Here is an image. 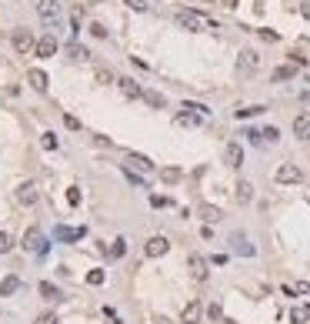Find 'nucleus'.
<instances>
[{"mask_svg": "<svg viewBox=\"0 0 310 324\" xmlns=\"http://www.w3.org/2000/svg\"><path fill=\"white\" fill-rule=\"evenodd\" d=\"M120 90H124V97H143V87H140V84H137V81H130V77H120Z\"/></svg>", "mask_w": 310, "mask_h": 324, "instance_id": "13", "label": "nucleus"}, {"mask_svg": "<svg viewBox=\"0 0 310 324\" xmlns=\"http://www.w3.org/2000/svg\"><path fill=\"white\" fill-rule=\"evenodd\" d=\"M307 317H310V308H294V311H290V321H294V324H303Z\"/></svg>", "mask_w": 310, "mask_h": 324, "instance_id": "28", "label": "nucleus"}, {"mask_svg": "<svg viewBox=\"0 0 310 324\" xmlns=\"http://www.w3.org/2000/svg\"><path fill=\"white\" fill-rule=\"evenodd\" d=\"M67 204H70V207L80 204V187H70V191H67Z\"/></svg>", "mask_w": 310, "mask_h": 324, "instance_id": "33", "label": "nucleus"}, {"mask_svg": "<svg viewBox=\"0 0 310 324\" xmlns=\"http://www.w3.org/2000/svg\"><path fill=\"white\" fill-rule=\"evenodd\" d=\"M10 247H14V244H10V237H7V234H4V231H0V254H7V251H10Z\"/></svg>", "mask_w": 310, "mask_h": 324, "instance_id": "36", "label": "nucleus"}, {"mask_svg": "<svg viewBox=\"0 0 310 324\" xmlns=\"http://www.w3.org/2000/svg\"><path fill=\"white\" fill-rule=\"evenodd\" d=\"M300 14H303V17H307V20H310V0H303V4H300Z\"/></svg>", "mask_w": 310, "mask_h": 324, "instance_id": "46", "label": "nucleus"}, {"mask_svg": "<svg viewBox=\"0 0 310 324\" xmlns=\"http://www.w3.org/2000/svg\"><path fill=\"white\" fill-rule=\"evenodd\" d=\"M37 14L44 24H57V17H60V4L57 0H37Z\"/></svg>", "mask_w": 310, "mask_h": 324, "instance_id": "5", "label": "nucleus"}, {"mask_svg": "<svg viewBox=\"0 0 310 324\" xmlns=\"http://www.w3.org/2000/svg\"><path fill=\"white\" fill-rule=\"evenodd\" d=\"M20 247H24V251H33V254H44V251H47V244H44V231H40V227H27Z\"/></svg>", "mask_w": 310, "mask_h": 324, "instance_id": "2", "label": "nucleus"}, {"mask_svg": "<svg viewBox=\"0 0 310 324\" xmlns=\"http://www.w3.org/2000/svg\"><path fill=\"white\" fill-rule=\"evenodd\" d=\"M263 111H267L263 104H254V107H240V111H237V117H257V114H263Z\"/></svg>", "mask_w": 310, "mask_h": 324, "instance_id": "27", "label": "nucleus"}, {"mask_svg": "<svg viewBox=\"0 0 310 324\" xmlns=\"http://www.w3.org/2000/svg\"><path fill=\"white\" fill-rule=\"evenodd\" d=\"M20 291V277L17 274H7L4 281H0V298H10V294Z\"/></svg>", "mask_w": 310, "mask_h": 324, "instance_id": "14", "label": "nucleus"}, {"mask_svg": "<svg viewBox=\"0 0 310 324\" xmlns=\"http://www.w3.org/2000/svg\"><path fill=\"white\" fill-rule=\"evenodd\" d=\"M40 147H44V151H57V137L54 134H44V137H40Z\"/></svg>", "mask_w": 310, "mask_h": 324, "instance_id": "32", "label": "nucleus"}, {"mask_svg": "<svg viewBox=\"0 0 310 324\" xmlns=\"http://www.w3.org/2000/svg\"><path fill=\"white\" fill-rule=\"evenodd\" d=\"M223 164L237 170L240 164H244V147H240V144H227V147H223Z\"/></svg>", "mask_w": 310, "mask_h": 324, "instance_id": "8", "label": "nucleus"}, {"mask_svg": "<svg viewBox=\"0 0 310 324\" xmlns=\"http://www.w3.org/2000/svg\"><path fill=\"white\" fill-rule=\"evenodd\" d=\"M207 314L214 317V321H220V304H210V308H207Z\"/></svg>", "mask_w": 310, "mask_h": 324, "instance_id": "43", "label": "nucleus"}, {"mask_svg": "<svg viewBox=\"0 0 310 324\" xmlns=\"http://www.w3.org/2000/svg\"><path fill=\"white\" fill-rule=\"evenodd\" d=\"M200 218H204L207 224H217L223 214H220V207H214V204H200Z\"/></svg>", "mask_w": 310, "mask_h": 324, "instance_id": "18", "label": "nucleus"}, {"mask_svg": "<svg viewBox=\"0 0 310 324\" xmlns=\"http://www.w3.org/2000/svg\"><path fill=\"white\" fill-rule=\"evenodd\" d=\"M90 33H94V37H100V41H103V37H107V27H103V24H90Z\"/></svg>", "mask_w": 310, "mask_h": 324, "instance_id": "35", "label": "nucleus"}, {"mask_svg": "<svg viewBox=\"0 0 310 324\" xmlns=\"http://www.w3.org/2000/svg\"><path fill=\"white\" fill-rule=\"evenodd\" d=\"M294 134L300 140H310V114H300V117L294 121Z\"/></svg>", "mask_w": 310, "mask_h": 324, "instance_id": "16", "label": "nucleus"}, {"mask_svg": "<svg viewBox=\"0 0 310 324\" xmlns=\"http://www.w3.org/2000/svg\"><path fill=\"white\" fill-rule=\"evenodd\" d=\"M237 201H240V204H250V201H254V184H250V181H240V184H237Z\"/></svg>", "mask_w": 310, "mask_h": 324, "instance_id": "19", "label": "nucleus"}, {"mask_svg": "<svg viewBox=\"0 0 310 324\" xmlns=\"http://www.w3.org/2000/svg\"><path fill=\"white\" fill-rule=\"evenodd\" d=\"M70 57H73V60H87L90 50L84 47V44H70Z\"/></svg>", "mask_w": 310, "mask_h": 324, "instance_id": "26", "label": "nucleus"}, {"mask_svg": "<svg viewBox=\"0 0 310 324\" xmlns=\"http://www.w3.org/2000/svg\"><path fill=\"white\" fill-rule=\"evenodd\" d=\"M260 37H263V41H267V44L280 41V33H277V30H267V27H263V30H260Z\"/></svg>", "mask_w": 310, "mask_h": 324, "instance_id": "34", "label": "nucleus"}, {"mask_svg": "<svg viewBox=\"0 0 310 324\" xmlns=\"http://www.w3.org/2000/svg\"><path fill=\"white\" fill-rule=\"evenodd\" d=\"M274 177H277V184H300L303 174H300V167H297V164H280Z\"/></svg>", "mask_w": 310, "mask_h": 324, "instance_id": "6", "label": "nucleus"}, {"mask_svg": "<svg viewBox=\"0 0 310 324\" xmlns=\"http://www.w3.org/2000/svg\"><path fill=\"white\" fill-rule=\"evenodd\" d=\"M84 234H87V227H64V224L54 227V237H57V241H80Z\"/></svg>", "mask_w": 310, "mask_h": 324, "instance_id": "10", "label": "nucleus"}, {"mask_svg": "<svg viewBox=\"0 0 310 324\" xmlns=\"http://www.w3.org/2000/svg\"><path fill=\"white\" fill-rule=\"evenodd\" d=\"M187 268H190V277H193V281H200V284H204L207 277H210V271H207V261L200 258V254H190Z\"/></svg>", "mask_w": 310, "mask_h": 324, "instance_id": "7", "label": "nucleus"}, {"mask_svg": "<svg viewBox=\"0 0 310 324\" xmlns=\"http://www.w3.org/2000/svg\"><path fill=\"white\" fill-rule=\"evenodd\" d=\"M97 81H100V84H110V81H113V74H110V70H103V67H100V70H97Z\"/></svg>", "mask_w": 310, "mask_h": 324, "instance_id": "38", "label": "nucleus"}, {"mask_svg": "<svg viewBox=\"0 0 310 324\" xmlns=\"http://www.w3.org/2000/svg\"><path fill=\"white\" fill-rule=\"evenodd\" d=\"M223 4H227V7H237V0H223Z\"/></svg>", "mask_w": 310, "mask_h": 324, "instance_id": "48", "label": "nucleus"}, {"mask_svg": "<svg viewBox=\"0 0 310 324\" xmlns=\"http://www.w3.org/2000/svg\"><path fill=\"white\" fill-rule=\"evenodd\" d=\"M40 294H44L47 301H57V298H60V291H57V287H54L50 281H44V284H40Z\"/></svg>", "mask_w": 310, "mask_h": 324, "instance_id": "25", "label": "nucleus"}, {"mask_svg": "<svg viewBox=\"0 0 310 324\" xmlns=\"http://www.w3.org/2000/svg\"><path fill=\"white\" fill-rule=\"evenodd\" d=\"M127 167H137V170H143V174H150V170H153V164L147 161L143 154H134V151H130V154H127Z\"/></svg>", "mask_w": 310, "mask_h": 324, "instance_id": "15", "label": "nucleus"}, {"mask_svg": "<svg viewBox=\"0 0 310 324\" xmlns=\"http://www.w3.org/2000/svg\"><path fill=\"white\" fill-rule=\"evenodd\" d=\"M17 201H20V204H33V201H37L33 184H24V187H20V191H17Z\"/></svg>", "mask_w": 310, "mask_h": 324, "instance_id": "21", "label": "nucleus"}, {"mask_svg": "<svg viewBox=\"0 0 310 324\" xmlns=\"http://www.w3.org/2000/svg\"><path fill=\"white\" fill-rule=\"evenodd\" d=\"M110 254H113V258H124V254H127V241H124V237H117V241H113V247H110Z\"/></svg>", "mask_w": 310, "mask_h": 324, "instance_id": "29", "label": "nucleus"}, {"mask_svg": "<svg viewBox=\"0 0 310 324\" xmlns=\"http://www.w3.org/2000/svg\"><path fill=\"white\" fill-rule=\"evenodd\" d=\"M294 291H297V294H310V284L300 281V284H294Z\"/></svg>", "mask_w": 310, "mask_h": 324, "instance_id": "45", "label": "nucleus"}, {"mask_svg": "<svg viewBox=\"0 0 310 324\" xmlns=\"http://www.w3.org/2000/svg\"><path fill=\"white\" fill-rule=\"evenodd\" d=\"M237 254H244V258H254V244H247V241H240V237H237Z\"/></svg>", "mask_w": 310, "mask_h": 324, "instance_id": "30", "label": "nucleus"}, {"mask_svg": "<svg viewBox=\"0 0 310 324\" xmlns=\"http://www.w3.org/2000/svg\"><path fill=\"white\" fill-rule=\"evenodd\" d=\"M294 74H297V64H284V67H277V70H274V81H290Z\"/></svg>", "mask_w": 310, "mask_h": 324, "instance_id": "22", "label": "nucleus"}, {"mask_svg": "<svg viewBox=\"0 0 310 324\" xmlns=\"http://www.w3.org/2000/svg\"><path fill=\"white\" fill-rule=\"evenodd\" d=\"M57 47H60V44H57L54 33H44V37L37 41V57H54V54H57Z\"/></svg>", "mask_w": 310, "mask_h": 324, "instance_id": "12", "label": "nucleus"}, {"mask_svg": "<svg viewBox=\"0 0 310 324\" xmlns=\"http://www.w3.org/2000/svg\"><path fill=\"white\" fill-rule=\"evenodd\" d=\"M64 124H67V127H70V130H80V121H77V117H73V114H67V117H64Z\"/></svg>", "mask_w": 310, "mask_h": 324, "instance_id": "39", "label": "nucleus"}, {"mask_svg": "<svg viewBox=\"0 0 310 324\" xmlns=\"http://www.w3.org/2000/svg\"><path fill=\"white\" fill-rule=\"evenodd\" d=\"M150 204H153V207H167L170 201H167V197H160V194H153V197H150Z\"/></svg>", "mask_w": 310, "mask_h": 324, "instance_id": "40", "label": "nucleus"}, {"mask_svg": "<svg viewBox=\"0 0 310 324\" xmlns=\"http://www.w3.org/2000/svg\"><path fill=\"white\" fill-rule=\"evenodd\" d=\"M263 137H267V140H277L280 130H277V127H267V130H263Z\"/></svg>", "mask_w": 310, "mask_h": 324, "instance_id": "42", "label": "nucleus"}, {"mask_svg": "<svg viewBox=\"0 0 310 324\" xmlns=\"http://www.w3.org/2000/svg\"><path fill=\"white\" fill-rule=\"evenodd\" d=\"M177 24L187 27V30H217L214 20L204 17V14H197V10H180V14H177Z\"/></svg>", "mask_w": 310, "mask_h": 324, "instance_id": "1", "label": "nucleus"}, {"mask_svg": "<svg viewBox=\"0 0 310 324\" xmlns=\"http://www.w3.org/2000/svg\"><path fill=\"white\" fill-rule=\"evenodd\" d=\"M27 84H30L33 90H40V94H44L50 81H47V74H44V70H30V74H27Z\"/></svg>", "mask_w": 310, "mask_h": 324, "instance_id": "17", "label": "nucleus"}, {"mask_svg": "<svg viewBox=\"0 0 310 324\" xmlns=\"http://www.w3.org/2000/svg\"><path fill=\"white\" fill-rule=\"evenodd\" d=\"M33 324H57V317H54V314H40Z\"/></svg>", "mask_w": 310, "mask_h": 324, "instance_id": "41", "label": "nucleus"}, {"mask_svg": "<svg viewBox=\"0 0 310 324\" xmlns=\"http://www.w3.org/2000/svg\"><path fill=\"white\" fill-rule=\"evenodd\" d=\"M167 247H170V241L167 237H150V241H147V247H143V251H147V258H164V254H167Z\"/></svg>", "mask_w": 310, "mask_h": 324, "instance_id": "9", "label": "nucleus"}, {"mask_svg": "<svg viewBox=\"0 0 310 324\" xmlns=\"http://www.w3.org/2000/svg\"><path fill=\"white\" fill-rule=\"evenodd\" d=\"M183 111H190V114H200V117H204V114H207V107H204V104H183Z\"/></svg>", "mask_w": 310, "mask_h": 324, "instance_id": "37", "label": "nucleus"}, {"mask_svg": "<svg viewBox=\"0 0 310 324\" xmlns=\"http://www.w3.org/2000/svg\"><path fill=\"white\" fill-rule=\"evenodd\" d=\"M180 177H183L180 167H164V170H160V181H164V184H177Z\"/></svg>", "mask_w": 310, "mask_h": 324, "instance_id": "20", "label": "nucleus"}, {"mask_svg": "<svg viewBox=\"0 0 310 324\" xmlns=\"http://www.w3.org/2000/svg\"><path fill=\"white\" fill-rule=\"evenodd\" d=\"M103 277H107L103 271H90V274H87V284H90V287H100V284H103Z\"/></svg>", "mask_w": 310, "mask_h": 324, "instance_id": "31", "label": "nucleus"}, {"mask_svg": "<svg viewBox=\"0 0 310 324\" xmlns=\"http://www.w3.org/2000/svg\"><path fill=\"white\" fill-rule=\"evenodd\" d=\"M257 67H260V54L257 50H250V47H244L237 54V74H254Z\"/></svg>", "mask_w": 310, "mask_h": 324, "instance_id": "3", "label": "nucleus"}, {"mask_svg": "<svg viewBox=\"0 0 310 324\" xmlns=\"http://www.w3.org/2000/svg\"><path fill=\"white\" fill-rule=\"evenodd\" d=\"M124 4H127L130 10H143V7H147V4H143V0H124Z\"/></svg>", "mask_w": 310, "mask_h": 324, "instance_id": "44", "label": "nucleus"}, {"mask_svg": "<svg viewBox=\"0 0 310 324\" xmlns=\"http://www.w3.org/2000/svg\"><path fill=\"white\" fill-rule=\"evenodd\" d=\"M177 124H180V127H197V124H200V114H180V117H177Z\"/></svg>", "mask_w": 310, "mask_h": 324, "instance_id": "24", "label": "nucleus"}, {"mask_svg": "<svg viewBox=\"0 0 310 324\" xmlns=\"http://www.w3.org/2000/svg\"><path fill=\"white\" fill-rule=\"evenodd\" d=\"M143 100H147L150 107H164V104H167V97L157 94V90H143Z\"/></svg>", "mask_w": 310, "mask_h": 324, "instance_id": "23", "label": "nucleus"}, {"mask_svg": "<svg viewBox=\"0 0 310 324\" xmlns=\"http://www.w3.org/2000/svg\"><path fill=\"white\" fill-rule=\"evenodd\" d=\"M200 314H204V311H200V301H187L183 311H180V321L183 324H200Z\"/></svg>", "mask_w": 310, "mask_h": 324, "instance_id": "11", "label": "nucleus"}, {"mask_svg": "<svg viewBox=\"0 0 310 324\" xmlns=\"http://www.w3.org/2000/svg\"><path fill=\"white\" fill-rule=\"evenodd\" d=\"M153 324H170V321H167V317H153Z\"/></svg>", "mask_w": 310, "mask_h": 324, "instance_id": "47", "label": "nucleus"}, {"mask_svg": "<svg viewBox=\"0 0 310 324\" xmlns=\"http://www.w3.org/2000/svg\"><path fill=\"white\" fill-rule=\"evenodd\" d=\"M10 41H14V50H17V54H24V57L37 47V44H33V33L24 30V27H20V30H14V37H10Z\"/></svg>", "mask_w": 310, "mask_h": 324, "instance_id": "4", "label": "nucleus"}]
</instances>
